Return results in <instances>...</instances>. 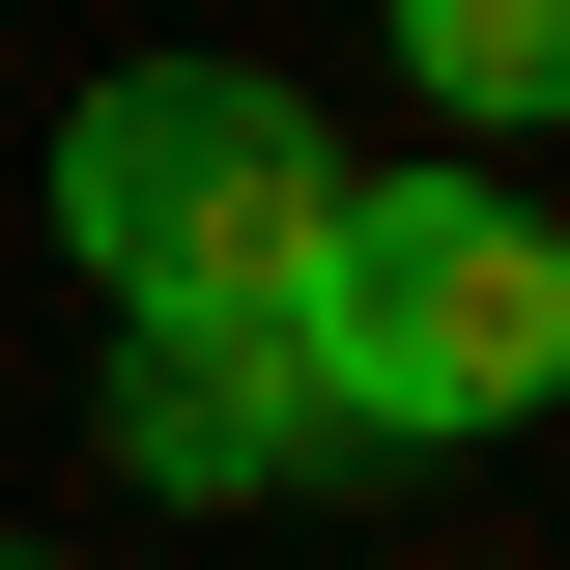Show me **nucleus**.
Segmentation results:
<instances>
[{
    "label": "nucleus",
    "instance_id": "1",
    "mask_svg": "<svg viewBox=\"0 0 570 570\" xmlns=\"http://www.w3.org/2000/svg\"><path fill=\"white\" fill-rule=\"evenodd\" d=\"M58 257L115 285V314H314V257H343V171H314V115L228 58H142L58 115Z\"/></svg>",
    "mask_w": 570,
    "mask_h": 570
},
{
    "label": "nucleus",
    "instance_id": "2",
    "mask_svg": "<svg viewBox=\"0 0 570 570\" xmlns=\"http://www.w3.org/2000/svg\"><path fill=\"white\" fill-rule=\"evenodd\" d=\"M314 428H513V400H570V257L485 200V171H428V200H343V257H314Z\"/></svg>",
    "mask_w": 570,
    "mask_h": 570
},
{
    "label": "nucleus",
    "instance_id": "3",
    "mask_svg": "<svg viewBox=\"0 0 570 570\" xmlns=\"http://www.w3.org/2000/svg\"><path fill=\"white\" fill-rule=\"evenodd\" d=\"M285 456H343V428H314V343H285V314H142V343H115V485L228 513V485H285Z\"/></svg>",
    "mask_w": 570,
    "mask_h": 570
},
{
    "label": "nucleus",
    "instance_id": "4",
    "mask_svg": "<svg viewBox=\"0 0 570 570\" xmlns=\"http://www.w3.org/2000/svg\"><path fill=\"white\" fill-rule=\"evenodd\" d=\"M400 86H456V115H570V0H400Z\"/></svg>",
    "mask_w": 570,
    "mask_h": 570
}]
</instances>
